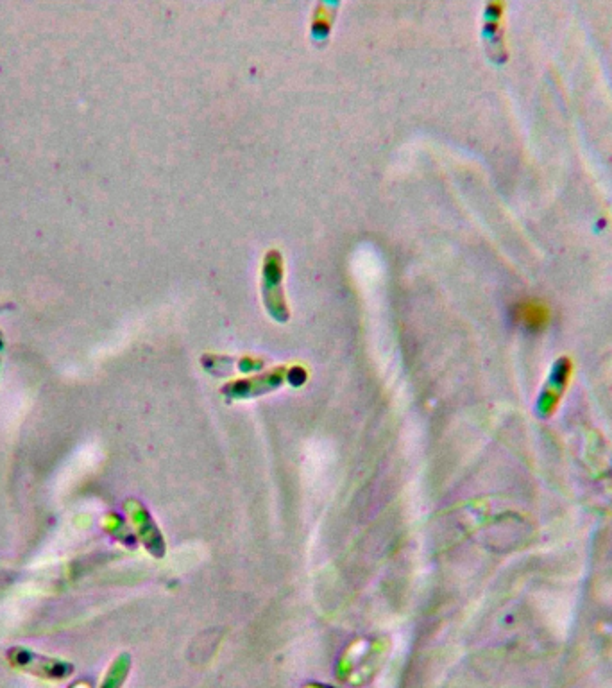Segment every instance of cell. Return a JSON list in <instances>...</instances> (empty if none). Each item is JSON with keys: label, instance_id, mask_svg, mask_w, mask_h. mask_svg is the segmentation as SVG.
<instances>
[{"label": "cell", "instance_id": "cell-1", "mask_svg": "<svg viewBox=\"0 0 612 688\" xmlns=\"http://www.w3.org/2000/svg\"><path fill=\"white\" fill-rule=\"evenodd\" d=\"M129 513H131V518H133V522L138 527V533L142 536L147 551L151 552L156 558H162L163 554H165V540H163L162 534L158 531V527L154 525L151 515L136 500L135 502L131 500Z\"/></svg>", "mask_w": 612, "mask_h": 688}, {"label": "cell", "instance_id": "cell-2", "mask_svg": "<svg viewBox=\"0 0 612 688\" xmlns=\"http://www.w3.org/2000/svg\"><path fill=\"white\" fill-rule=\"evenodd\" d=\"M518 319L528 328L546 327L548 319H550V310L544 305L543 301L539 300H525L519 305Z\"/></svg>", "mask_w": 612, "mask_h": 688}]
</instances>
